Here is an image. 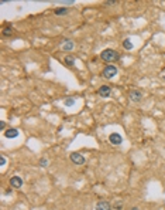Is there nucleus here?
Listing matches in <instances>:
<instances>
[{"label": "nucleus", "instance_id": "obj_1", "mask_svg": "<svg viewBox=\"0 0 165 210\" xmlns=\"http://www.w3.org/2000/svg\"><path fill=\"white\" fill-rule=\"evenodd\" d=\"M100 58L106 63H113V61H117L120 58L119 53L116 50H112V48H106L103 51L100 53Z\"/></svg>", "mask_w": 165, "mask_h": 210}, {"label": "nucleus", "instance_id": "obj_2", "mask_svg": "<svg viewBox=\"0 0 165 210\" xmlns=\"http://www.w3.org/2000/svg\"><path fill=\"white\" fill-rule=\"evenodd\" d=\"M102 75H103L105 78H107V79H112L113 77L117 75V67L113 66V64L106 66L105 68H103V71H102Z\"/></svg>", "mask_w": 165, "mask_h": 210}, {"label": "nucleus", "instance_id": "obj_3", "mask_svg": "<svg viewBox=\"0 0 165 210\" xmlns=\"http://www.w3.org/2000/svg\"><path fill=\"white\" fill-rule=\"evenodd\" d=\"M69 159H71V162L75 165H83L85 163V158H83L81 153L78 152H73V153L69 155Z\"/></svg>", "mask_w": 165, "mask_h": 210}, {"label": "nucleus", "instance_id": "obj_4", "mask_svg": "<svg viewBox=\"0 0 165 210\" xmlns=\"http://www.w3.org/2000/svg\"><path fill=\"white\" fill-rule=\"evenodd\" d=\"M128 97H130V99H131L133 102H140L142 99V92L140 89H131L130 94H128Z\"/></svg>", "mask_w": 165, "mask_h": 210}, {"label": "nucleus", "instance_id": "obj_5", "mask_svg": "<svg viewBox=\"0 0 165 210\" xmlns=\"http://www.w3.org/2000/svg\"><path fill=\"white\" fill-rule=\"evenodd\" d=\"M109 142L112 145H120L121 142H123V138H121V135H120V134H117V132H113V134H110V136H109Z\"/></svg>", "mask_w": 165, "mask_h": 210}, {"label": "nucleus", "instance_id": "obj_6", "mask_svg": "<svg viewBox=\"0 0 165 210\" xmlns=\"http://www.w3.org/2000/svg\"><path fill=\"white\" fill-rule=\"evenodd\" d=\"M10 186L14 187V189H20L23 186V179L20 176H13L10 179Z\"/></svg>", "mask_w": 165, "mask_h": 210}, {"label": "nucleus", "instance_id": "obj_7", "mask_svg": "<svg viewBox=\"0 0 165 210\" xmlns=\"http://www.w3.org/2000/svg\"><path fill=\"white\" fill-rule=\"evenodd\" d=\"M110 94H112V88H110L109 85H102L100 88H99V95L103 97V98L110 97Z\"/></svg>", "mask_w": 165, "mask_h": 210}, {"label": "nucleus", "instance_id": "obj_8", "mask_svg": "<svg viewBox=\"0 0 165 210\" xmlns=\"http://www.w3.org/2000/svg\"><path fill=\"white\" fill-rule=\"evenodd\" d=\"M112 207L113 206L106 200H100L96 203V210H112Z\"/></svg>", "mask_w": 165, "mask_h": 210}, {"label": "nucleus", "instance_id": "obj_9", "mask_svg": "<svg viewBox=\"0 0 165 210\" xmlns=\"http://www.w3.org/2000/svg\"><path fill=\"white\" fill-rule=\"evenodd\" d=\"M5 136H6V138H10V139L17 138V136H18V131H17V129H14V128H9V129L5 132Z\"/></svg>", "mask_w": 165, "mask_h": 210}, {"label": "nucleus", "instance_id": "obj_10", "mask_svg": "<svg viewBox=\"0 0 165 210\" xmlns=\"http://www.w3.org/2000/svg\"><path fill=\"white\" fill-rule=\"evenodd\" d=\"M64 63H65V66H68V67H73V64H75V57H72V56H66V57H65V60H64Z\"/></svg>", "mask_w": 165, "mask_h": 210}, {"label": "nucleus", "instance_id": "obj_11", "mask_svg": "<svg viewBox=\"0 0 165 210\" xmlns=\"http://www.w3.org/2000/svg\"><path fill=\"white\" fill-rule=\"evenodd\" d=\"M62 48H64L65 51H71V50L73 48V41H72V40H66V41L64 43Z\"/></svg>", "mask_w": 165, "mask_h": 210}, {"label": "nucleus", "instance_id": "obj_12", "mask_svg": "<svg viewBox=\"0 0 165 210\" xmlns=\"http://www.w3.org/2000/svg\"><path fill=\"white\" fill-rule=\"evenodd\" d=\"M123 47L126 48V50H131V48H133V43H131V40H130V38L123 40Z\"/></svg>", "mask_w": 165, "mask_h": 210}, {"label": "nucleus", "instance_id": "obj_13", "mask_svg": "<svg viewBox=\"0 0 165 210\" xmlns=\"http://www.w3.org/2000/svg\"><path fill=\"white\" fill-rule=\"evenodd\" d=\"M68 13V9L66 7H60V9H55V14L58 16H62V14H66Z\"/></svg>", "mask_w": 165, "mask_h": 210}, {"label": "nucleus", "instance_id": "obj_14", "mask_svg": "<svg viewBox=\"0 0 165 210\" xmlns=\"http://www.w3.org/2000/svg\"><path fill=\"white\" fill-rule=\"evenodd\" d=\"M72 105H75V98L69 97V98L65 99V107H72Z\"/></svg>", "mask_w": 165, "mask_h": 210}, {"label": "nucleus", "instance_id": "obj_15", "mask_svg": "<svg viewBox=\"0 0 165 210\" xmlns=\"http://www.w3.org/2000/svg\"><path fill=\"white\" fill-rule=\"evenodd\" d=\"M2 33H3V36H11V34H13V28H11V27H6V28H3V31H2Z\"/></svg>", "mask_w": 165, "mask_h": 210}, {"label": "nucleus", "instance_id": "obj_16", "mask_svg": "<svg viewBox=\"0 0 165 210\" xmlns=\"http://www.w3.org/2000/svg\"><path fill=\"white\" fill-rule=\"evenodd\" d=\"M6 163H7V159H6L3 155H0V166H5Z\"/></svg>", "mask_w": 165, "mask_h": 210}, {"label": "nucleus", "instance_id": "obj_17", "mask_svg": "<svg viewBox=\"0 0 165 210\" xmlns=\"http://www.w3.org/2000/svg\"><path fill=\"white\" fill-rule=\"evenodd\" d=\"M113 207H115V209H117V210H120L121 207H123V203H121V202H116Z\"/></svg>", "mask_w": 165, "mask_h": 210}, {"label": "nucleus", "instance_id": "obj_18", "mask_svg": "<svg viewBox=\"0 0 165 210\" xmlns=\"http://www.w3.org/2000/svg\"><path fill=\"white\" fill-rule=\"evenodd\" d=\"M47 163H48V160L47 159H40V166H47Z\"/></svg>", "mask_w": 165, "mask_h": 210}, {"label": "nucleus", "instance_id": "obj_19", "mask_svg": "<svg viewBox=\"0 0 165 210\" xmlns=\"http://www.w3.org/2000/svg\"><path fill=\"white\" fill-rule=\"evenodd\" d=\"M5 126H6V124L2 121V122H0V129H5Z\"/></svg>", "mask_w": 165, "mask_h": 210}, {"label": "nucleus", "instance_id": "obj_20", "mask_svg": "<svg viewBox=\"0 0 165 210\" xmlns=\"http://www.w3.org/2000/svg\"><path fill=\"white\" fill-rule=\"evenodd\" d=\"M11 192H13L11 189H7V190H6V195H11Z\"/></svg>", "mask_w": 165, "mask_h": 210}, {"label": "nucleus", "instance_id": "obj_21", "mask_svg": "<svg viewBox=\"0 0 165 210\" xmlns=\"http://www.w3.org/2000/svg\"><path fill=\"white\" fill-rule=\"evenodd\" d=\"M130 210H140V209H138V207H131Z\"/></svg>", "mask_w": 165, "mask_h": 210}]
</instances>
